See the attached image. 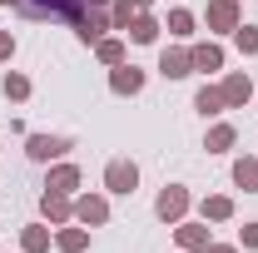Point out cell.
<instances>
[{
    "mask_svg": "<svg viewBox=\"0 0 258 253\" xmlns=\"http://www.w3.org/2000/svg\"><path fill=\"white\" fill-rule=\"evenodd\" d=\"M129 40H134V45H154V40H159V20H154V15H134V20H129Z\"/></svg>",
    "mask_w": 258,
    "mask_h": 253,
    "instance_id": "obj_14",
    "label": "cell"
},
{
    "mask_svg": "<svg viewBox=\"0 0 258 253\" xmlns=\"http://www.w3.org/2000/svg\"><path fill=\"white\" fill-rule=\"evenodd\" d=\"M219 90H224V104H233V109H238V104H248V95H253L248 75H228V80L219 85Z\"/></svg>",
    "mask_w": 258,
    "mask_h": 253,
    "instance_id": "obj_13",
    "label": "cell"
},
{
    "mask_svg": "<svg viewBox=\"0 0 258 253\" xmlns=\"http://www.w3.org/2000/svg\"><path fill=\"white\" fill-rule=\"evenodd\" d=\"M64 149H70L64 134H30V159L35 164H50V159H60Z\"/></svg>",
    "mask_w": 258,
    "mask_h": 253,
    "instance_id": "obj_5",
    "label": "cell"
},
{
    "mask_svg": "<svg viewBox=\"0 0 258 253\" xmlns=\"http://www.w3.org/2000/svg\"><path fill=\"white\" fill-rule=\"evenodd\" d=\"M75 219L80 223H104L109 219V199H104V194H85V199L75 204Z\"/></svg>",
    "mask_w": 258,
    "mask_h": 253,
    "instance_id": "obj_8",
    "label": "cell"
},
{
    "mask_svg": "<svg viewBox=\"0 0 258 253\" xmlns=\"http://www.w3.org/2000/svg\"><path fill=\"white\" fill-rule=\"evenodd\" d=\"M15 10H25L30 20H80L85 15V0H20Z\"/></svg>",
    "mask_w": 258,
    "mask_h": 253,
    "instance_id": "obj_1",
    "label": "cell"
},
{
    "mask_svg": "<svg viewBox=\"0 0 258 253\" xmlns=\"http://www.w3.org/2000/svg\"><path fill=\"white\" fill-rule=\"evenodd\" d=\"M104 30H114V25H109V15H99L95 5H90V10L75 20V35H80L85 45H99V40H104Z\"/></svg>",
    "mask_w": 258,
    "mask_h": 253,
    "instance_id": "obj_4",
    "label": "cell"
},
{
    "mask_svg": "<svg viewBox=\"0 0 258 253\" xmlns=\"http://www.w3.org/2000/svg\"><path fill=\"white\" fill-rule=\"evenodd\" d=\"M99 60L104 65H124V45H119V40H99Z\"/></svg>",
    "mask_w": 258,
    "mask_h": 253,
    "instance_id": "obj_25",
    "label": "cell"
},
{
    "mask_svg": "<svg viewBox=\"0 0 258 253\" xmlns=\"http://www.w3.org/2000/svg\"><path fill=\"white\" fill-rule=\"evenodd\" d=\"M228 214H233V199H224V194H214V199H204V219L224 223Z\"/></svg>",
    "mask_w": 258,
    "mask_h": 253,
    "instance_id": "obj_20",
    "label": "cell"
},
{
    "mask_svg": "<svg viewBox=\"0 0 258 253\" xmlns=\"http://www.w3.org/2000/svg\"><path fill=\"white\" fill-rule=\"evenodd\" d=\"M75 184H80V169H75V164H60V169H50V184H45V189H55V194H70Z\"/></svg>",
    "mask_w": 258,
    "mask_h": 253,
    "instance_id": "obj_16",
    "label": "cell"
},
{
    "mask_svg": "<svg viewBox=\"0 0 258 253\" xmlns=\"http://www.w3.org/2000/svg\"><path fill=\"white\" fill-rule=\"evenodd\" d=\"M109 90H114V95H139V90H144V70H134V65H114Z\"/></svg>",
    "mask_w": 258,
    "mask_h": 253,
    "instance_id": "obj_7",
    "label": "cell"
},
{
    "mask_svg": "<svg viewBox=\"0 0 258 253\" xmlns=\"http://www.w3.org/2000/svg\"><path fill=\"white\" fill-rule=\"evenodd\" d=\"M238 243H243V248H258V223H243V228H238Z\"/></svg>",
    "mask_w": 258,
    "mask_h": 253,
    "instance_id": "obj_27",
    "label": "cell"
},
{
    "mask_svg": "<svg viewBox=\"0 0 258 253\" xmlns=\"http://www.w3.org/2000/svg\"><path fill=\"white\" fill-rule=\"evenodd\" d=\"M228 144H233V124H214L209 129V154H224Z\"/></svg>",
    "mask_w": 258,
    "mask_h": 253,
    "instance_id": "obj_22",
    "label": "cell"
},
{
    "mask_svg": "<svg viewBox=\"0 0 258 253\" xmlns=\"http://www.w3.org/2000/svg\"><path fill=\"white\" fill-rule=\"evenodd\" d=\"M139 184V169L129 164V159H109V169H104V189L109 194H134Z\"/></svg>",
    "mask_w": 258,
    "mask_h": 253,
    "instance_id": "obj_2",
    "label": "cell"
},
{
    "mask_svg": "<svg viewBox=\"0 0 258 253\" xmlns=\"http://www.w3.org/2000/svg\"><path fill=\"white\" fill-rule=\"evenodd\" d=\"M233 45H238L243 55H258V25H238V30H233Z\"/></svg>",
    "mask_w": 258,
    "mask_h": 253,
    "instance_id": "obj_23",
    "label": "cell"
},
{
    "mask_svg": "<svg viewBox=\"0 0 258 253\" xmlns=\"http://www.w3.org/2000/svg\"><path fill=\"white\" fill-rule=\"evenodd\" d=\"M134 15H139V10H134L129 0H114V5H109V25H114V30H129Z\"/></svg>",
    "mask_w": 258,
    "mask_h": 253,
    "instance_id": "obj_21",
    "label": "cell"
},
{
    "mask_svg": "<svg viewBox=\"0 0 258 253\" xmlns=\"http://www.w3.org/2000/svg\"><path fill=\"white\" fill-rule=\"evenodd\" d=\"M189 55H194V70H204V75H209V70H224V50H219L214 40H209V45H194Z\"/></svg>",
    "mask_w": 258,
    "mask_h": 253,
    "instance_id": "obj_15",
    "label": "cell"
},
{
    "mask_svg": "<svg viewBox=\"0 0 258 253\" xmlns=\"http://www.w3.org/2000/svg\"><path fill=\"white\" fill-rule=\"evenodd\" d=\"M159 70H164V80H184V75H194V55L189 50H164Z\"/></svg>",
    "mask_w": 258,
    "mask_h": 253,
    "instance_id": "obj_9",
    "label": "cell"
},
{
    "mask_svg": "<svg viewBox=\"0 0 258 253\" xmlns=\"http://www.w3.org/2000/svg\"><path fill=\"white\" fill-rule=\"evenodd\" d=\"M5 95H10V99H25V95H30V80H25V75H5Z\"/></svg>",
    "mask_w": 258,
    "mask_h": 253,
    "instance_id": "obj_26",
    "label": "cell"
},
{
    "mask_svg": "<svg viewBox=\"0 0 258 253\" xmlns=\"http://www.w3.org/2000/svg\"><path fill=\"white\" fill-rule=\"evenodd\" d=\"M233 184L248 189V194L258 189V159H238V164H233Z\"/></svg>",
    "mask_w": 258,
    "mask_h": 253,
    "instance_id": "obj_17",
    "label": "cell"
},
{
    "mask_svg": "<svg viewBox=\"0 0 258 253\" xmlns=\"http://www.w3.org/2000/svg\"><path fill=\"white\" fill-rule=\"evenodd\" d=\"M174 233H179V248H189V253H204L209 243H214L204 223H184V219H179V228H174Z\"/></svg>",
    "mask_w": 258,
    "mask_h": 253,
    "instance_id": "obj_10",
    "label": "cell"
},
{
    "mask_svg": "<svg viewBox=\"0 0 258 253\" xmlns=\"http://www.w3.org/2000/svg\"><path fill=\"white\" fill-rule=\"evenodd\" d=\"M90 5H95V10H99V5H109V0H85V10H90Z\"/></svg>",
    "mask_w": 258,
    "mask_h": 253,
    "instance_id": "obj_30",
    "label": "cell"
},
{
    "mask_svg": "<svg viewBox=\"0 0 258 253\" xmlns=\"http://www.w3.org/2000/svg\"><path fill=\"white\" fill-rule=\"evenodd\" d=\"M20 248H25V253H45V248H50V228H40V223H30V228L20 233Z\"/></svg>",
    "mask_w": 258,
    "mask_h": 253,
    "instance_id": "obj_19",
    "label": "cell"
},
{
    "mask_svg": "<svg viewBox=\"0 0 258 253\" xmlns=\"http://www.w3.org/2000/svg\"><path fill=\"white\" fill-rule=\"evenodd\" d=\"M194 109H199V114H209V119H214V114H224V109H228V104H224V90H219V85H204V90L194 95Z\"/></svg>",
    "mask_w": 258,
    "mask_h": 253,
    "instance_id": "obj_12",
    "label": "cell"
},
{
    "mask_svg": "<svg viewBox=\"0 0 258 253\" xmlns=\"http://www.w3.org/2000/svg\"><path fill=\"white\" fill-rule=\"evenodd\" d=\"M40 209H45V219H50V223H64L70 214H75L70 194H55V189H45V199H40Z\"/></svg>",
    "mask_w": 258,
    "mask_h": 253,
    "instance_id": "obj_11",
    "label": "cell"
},
{
    "mask_svg": "<svg viewBox=\"0 0 258 253\" xmlns=\"http://www.w3.org/2000/svg\"><path fill=\"white\" fill-rule=\"evenodd\" d=\"M204 20H209V30H238V0H209Z\"/></svg>",
    "mask_w": 258,
    "mask_h": 253,
    "instance_id": "obj_6",
    "label": "cell"
},
{
    "mask_svg": "<svg viewBox=\"0 0 258 253\" xmlns=\"http://www.w3.org/2000/svg\"><path fill=\"white\" fill-rule=\"evenodd\" d=\"M204 253H238V248H228V243H209Z\"/></svg>",
    "mask_w": 258,
    "mask_h": 253,
    "instance_id": "obj_29",
    "label": "cell"
},
{
    "mask_svg": "<svg viewBox=\"0 0 258 253\" xmlns=\"http://www.w3.org/2000/svg\"><path fill=\"white\" fill-rule=\"evenodd\" d=\"M55 243H60L64 253H85V248H90V233H85V228H60Z\"/></svg>",
    "mask_w": 258,
    "mask_h": 253,
    "instance_id": "obj_18",
    "label": "cell"
},
{
    "mask_svg": "<svg viewBox=\"0 0 258 253\" xmlns=\"http://www.w3.org/2000/svg\"><path fill=\"white\" fill-rule=\"evenodd\" d=\"M169 35H179V40L194 35V15H189V10H169Z\"/></svg>",
    "mask_w": 258,
    "mask_h": 253,
    "instance_id": "obj_24",
    "label": "cell"
},
{
    "mask_svg": "<svg viewBox=\"0 0 258 253\" xmlns=\"http://www.w3.org/2000/svg\"><path fill=\"white\" fill-rule=\"evenodd\" d=\"M15 55V40H10V30H0V60H10Z\"/></svg>",
    "mask_w": 258,
    "mask_h": 253,
    "instance_id": "obj_28",
    "label": "cell"
},
{
    "mask_svg": "<svg viewBox=\"0 0 258 253\" xmlns=\"http://www.w3.org/2000/svg\"><path fill=\"white\" fill-rule=\"evenodd\" d=\"M129 5H134V10H144V5H149V0H129Z\"/></svg>",
    "mask_w": 258,
    "mask_h": 253,
    "instance_id": "obj_31",
    "label": "cell"
},
{
    "mask_svg": "<svg viewBox=\"0 0 258 253\" xmlns=\"http://www.w3.org/2000/svg\"><path fill=\"white\" fill-rule=\"evenodd\" d=\"M154 214H159L164 223H179L184 214H189V194L179 189V184H169V189H164L159 199H154Z\"/></svg>",
    "mask_w": 258,
    "mask_h": 253,
    "instance_id": "obj_3",
    "label": "cell"
}]
</instances>
